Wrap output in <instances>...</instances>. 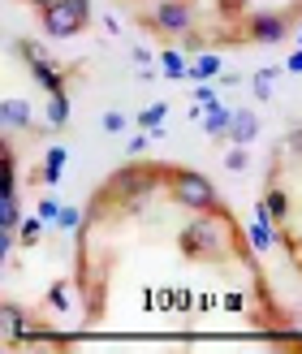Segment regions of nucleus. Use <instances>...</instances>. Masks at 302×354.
<instances>
[{"label": "nucleus", "mask_w": 302, "mask_h": 354, "mask_svg": "<svg viewBox=\"0 0 302 354\" xmlns=\"http://www.w3.org/2000/svg\"><path fill=\"white\" fill-rule=\"evenodd\" d=\"M164 182V165H126V169H117L108 177V186H104L100 194L104 199H117V203H126L130 212H143L147 203V194Z\"/></svg>", "instance_id": "obj_1"}, {"label": "nucleus", "mask_w": 302, "mask_h": 354, "mask_svg": "<svg viewBox=\"0 0 302 354\" xmlns=\"http://www.w3.org/2000/svg\"><path fill=\"white\" fill-rule=\"evenodd\" d=\"M164 182H169V190H173V203L186 207V212H207L211 203H220L216 186H211L203 173H194V169L164 165Z\"/></svg>", "instance_id": "obj_2"}, {"label": "nucleus", "mask_w": 302, "mask_h": 354, "mask_svg": "<svg viewBox=\"0 0 302 354\" xmlns=\"http://www.w3.org/2000/svg\"><path fill=\"white\" fill-rule=\"evenodd\" d=\"M39 17H44V30L52 39H74L91 22V0H57V5L39 9Z\"/></svg>", "instance_id": "obj_3"}, {"label": "nucleus", "mask_w": 302, "mask_h": 354, "mask_svg": "<svg viewBox=\"0 0 302 354\" xmlns=\"http://www.w3.org/2000/svg\"><path fill=\"white\" fill-rule=\"evenodd\" d=\"M194 22V9L186 5V0H160V5L151 9V26L160 35H186Z\"/></svg>", "instance_id": "obj_4"}, {"label": "nucleus", "mask_w": 302, "mask_h": 354, "mask_svg": "<svg viewBox=\"0 0 302 354\" xmlns=\"http://www.w3.org/2000/svg\"><path fill=\"white\" fill-rule=\"evenodd\" d=\"M285 30H290V22L281 13H255L251 22H246V39L251 44H281Z\"/></svg>", "instance_id": "obj_5"}, {"label": "nucleus", "mask_w": 302, "mask_h": 354, "mask_svg": "<svg viewBox=\"0 0 302 354\" xmlns=\"http://www.w3.org/2000/svg\"><path fill=\"white\" fill-rule=\"evenodd\" d=\"M229 138H234V147H251L259 138V117L251 109H238L234 121H229Z\"/></svg>", "instance_id": "obj_6"}, {"label": "nucleus", "mask_w": 302, "mask_h": 354, "mask_svg": "<svg viewBox=\"0 0 302 354\" xmlns=\"http://www.w3.org/2000/svg\"><path fill=\"white\" fill-rule=\"evenodd\" d=\"M52 65H57V61H30V78L39 82L48 95H61V91H65V82H61V74H57Z\"/></svg>", "instance_id": "obj_7"}, {"label": "nucleus", "mask_w": 302, "mask_h": 354, "mask_svg": "<svg viewBox=\"0 0 302 354\" xmlns=\"http://www.w3.org/2000/svg\"><path fill=\"white\" fill-rule=\"evenodd\" d=\"M220 69H225V61L216 57V52H203V57L186 69V78L190 82H211V78H220Z\"/></svg>", "instance_id": "obj_8"}, {"label": "nucleus", "mask_w": 302, "mask_h": 354, "mask_svg": "<svg viewBox=\"0 0 302 354\" xmlns=\"http://www.w3.org/2000/svg\"><path fill=\"white\" fill-rule=\"evenodd\" d=\"M0 121H5L9 130H30L35 117H30V109L22 100H5V104H0Z\"/></svg>", "instance_id": "obj_9"}, {"label": "nucleus", "mask_w": 302, "mask_h": 354, "mask_svg": "<svg viewBox=\"0 0 302 354\" xmlns=\"http://www.w3.org/2000/svg\"><path fill=\"white\" fill-rule=\"evenodd\" d=\"M65 160H69V151H65V147H48V156H44V173H39L48 186H57V182H61Z\"/></svg>", "instance_id": "obj_10"}, {"label": "nucleus", "mask_w": 302, "mask_h": 354, "mask_svg": "<svg viewBox=\"0 0 302 354\" xmlns=\"http://www.w3.org/2000/svg\"><path fill=\"white\" fill-rule=\"evenodd\" d=\"M263 207H268V221H272V225H281V221H285V212H290V199H285V190L268 186V194H263Z\"/></svg>", "instance_id": "obj_11"}, {"label": "nucleus", "mask_w": 302, "mask_h": 354, "mask_svg": "<svg viewBox=\"0 0 302 354\" xmlns=\"http://www.w3.org/2000/svg\"><path fill=\"white\" fill-rule=\"evenodd\" d=\"M229 121H234V113H229V109H220V104H216V109H207V117H203V134L220 138V134L229 130Z\"/></svg>", "instance_id": "obj_12"}, {"label": "nucleus", "mask_w": 302, "mask_h": 354, "mask_svg": "<svg viewBox=\"0 0 302 354\" xmlns=\"http://www.w3.org/2000/svg\"><path fill=\"white\" fill-rule=\"evenodd\" d=\"M272 242H276L272 221H268V216H255V225H251V246H255V251H268Z\"/></svg>", "instance_id": "obj_13"}, {"label": "nucleus", "mask_w": 302, "mask_h": 354, "mask_svg": "<svg viewBox=\"0 0 302 354\" xmlns=\"http://www.w3.org/2000/svg\"><path fill=\"white\" fill-rule=\"evenodd\" d=\"M48 121H52V130H61L65 121H69V95H65V91L48 100Z\"/></svg>", "instance_id": "obj_14"}, {"label": "nucleus", "mask_w": 302, "mask_h": 354, "mask_svg": "<svg viewBox=\"0 0 302 354\" xmlns=\"http://www.w3.org/2000/svg\"><path fill=\"white\" fill-rule=\"evenodd\" d=\"M186 69H190V65L182 61V52H164V57H160V74L173 78V82H177V78H186Z\"/></svg>", "instance_id": "obj_15"}, {"label": "nucleus", "mask_w": 302, "mask_h": 354, "mask_svg": "<svg viewBox=\"0 0 302 354\" xmlns=\"http://www.w3.org/2000/svg\"><path fill=\"white\" fill-rule=\"evenodd\" d=\"M281 78V69L276 65H268V69H259L255 74V100H272V82Z\"/></svg>", "instance_id": "obj_16"}, {"label": "nucleus", "mask_w": 302, "mask_h": 354, "mask_svg": "<svg viewBox=\"0 0 302 354\" xmlns=\"http://www.w3.org/2000/svg\"><path fill=\"white\" fill-rule=\"evenodd\" d=\"M216 104H220V95H216V86H211V82H199V95H194V117H203V109H216Z\"/></svg>", "instance_id": "obj_17"}, {"label": "nucleus", "mask_w": 302, "mask_h": 354, "mask_svg": "<svg viewBox=\"0 0 302 354\" xmlns=\"http://www.w3.org/2000/svg\"><path fill=\"white\" fill-rule=\"evenodd\" d=\"M164 117H169V104H151V109H143V113H138L134 121H138V126H147V130H155Z\"/></svg>", "instance_id": "obj_18"}, {"label": "nucleus", "mask_w": 302, "mask_h": 354, "mask_svg": "<svg viewBox=\"0 0 302 354\" xmlns=\"http://www.w3.org/2000/svg\"><path fill=\"white\" fill-rule=\"evenodd\" d=\"M39 234H44V216H26L22 229H17V238H22V242H39Z\"/></svg>", "instance_id": "obj_19"}, {"label": "nucleus", "mask_w": 302, "mask_h": 354, "mask_svg": "<svg viewBox=\"0 0 302 354\" xmlns=\"http://www.w3.org/2000/svg\"><path fill=\"white\" fill-rule=\"evenodd\" d=\"M82 221H86V212H82V207H61V216H57L61 229H82Z\"/></svg>", "instance_id": "obj_20"}, {"label": "nucleus", "mask_w": 302, "mask_h": 354, "mask_svg": "<svg viewBox=\"0 0 302 354\" xmlns=\"http://www.w3.org/2000/svg\"><path fill=\"white\" fill-rule=\"evenodd\" d=\"M100 126L108 130V134H126V126H130V121H126V113H117V109H113V113H104V121H100Z\"/></svg>", "instance_id": "obj_21"}, {"label": "nucleus", "mask_w": 302, "mask_h": 354, "mask_svg": "<svg viewBox=\"0 0 302 354\" xmlns=\"http://www.w3.org/2000/svg\"><path fill=\"white\" fill-rule=\"evenodd\" d=\"M246 165H251V156H246V147H234V151L225 156V169H229V173H242Z\"/></svg>", "instance_id": "obj_22"}, {"label": "nucleus", "mask_w": 302, "mask_h": 354, "mask_svg": "<svg viewBox=\"0 0 302 354\" xmlns=\"http://www.w3.org/2000/svg\"><path fill=\"white\" fill-rule=\"evenodd\" d=\"M48 303L57 307V311H65V307H69V290H65V281H57V286L48 290Z\"/></svg>", "instance_id": "obj_23"}, {"label": "nucleus", "mask_w": 302, "mask_h": 354, "mask_svg": "<svg viewBox=\"0 0 302 354\" xmlns=\"http://www.w3.org/2000/svg\"><path fill=\"white\" fill-rule=\"evenodd\" d=\"M147 138H151V134H130V138H126V156H130V160L147 147Z\"/></svg>", "instance_id": "obj_24"}, {"label": "nucleus", "mask_w": 302, "mask_h": 354, "mask_svg": "<svg viewBox=\"0 0 302 354\" xmlns=\"http://www.w3.org/2000/svg\"><path fill=\"white\" fill-rule=\"evenodd\" d=\"M39 216H44V221H57V216H61V203H57V199H39Z\"/></svg>", "instance_id": "obj_25"}, {"label": "nucleus", "mask_w": 302, "mask_h": 354, "mask_svg": "<svg viewBox=\"0 0 302 354\" xmlns=\"http://www.w3.org/2000/svg\"><path fill=\"white\" fill-rule=\"evenodd\" d=\"M285 74H302V48H298V52H294V57L285 61Z\"/></svg>", "instance_id": "obj_26"}, {"label": "nucleus", "mask_w": 302, "mask_h": 354, "mask_svg": "<svg viewBox=\"0 0 302 354\" xmlns=\"http://www.w3.org/2000/svg\"><path fill=\"white\" fill-rule=\"evenodd\" d=\"M220 9H225V13H242L246 0H220Z\"/></svg>", "instance_id": "obj_27"}, {"label": "nucleus", "mask_w": 302, "mask_h": 354, "mask_svg": "<svg viewBox=\"0 0 302 354\" xmlns=\"http://www.w3.org/2000/svg\"><path fill=\"white\" fill-rule=\"evenodd\" d=\"M30 5H35V9H48V5H57V0H30Z\"/></svg>", "instance_id": "obj_28"}, {"label": "nucleus", "mask_w": 302, "mask_h": 354, "mask_svg": "<svg viewBox=\"0 0 302 354\" xmlns=\"http://www.w3.org/2000/svg\"><path fill=\"white\" fill-rule=\"evenodd\" d=\"M298 44H302V30H298Z\"/></svg>", "instance_id": "obj_29"}]
</instances>
